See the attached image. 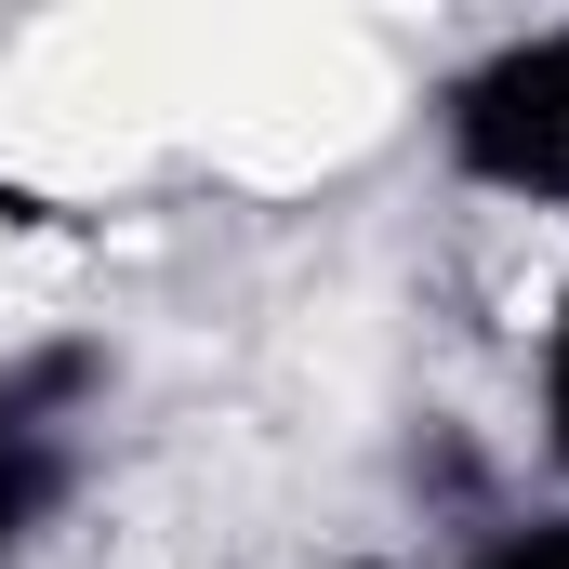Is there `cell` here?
Listing matches in <instances>:
<instances>
[{
    "instance_id": "obj_2",
    "label": "cell",
    "mask_w": 569,
    "mask_h": 569,
    "mask_svg": "<svg viewBox=\"0 0 569 569\" xmlns=\"http://www.w3.org/2000/svg\"><path fill=\"white\" fill-rule=\"evenodd\" d=\"M437 159H450V186H477V199L569 212V13L490 40L477 67L437 80Z\"/></svg>"
},
{
    "instance_id": "obj_1",
    "label": "cell",
    "mask_w": 569,
    "mask_h": 569,
    "mask_svg": "<svg viewBox=\"0 0 569 569\" xmlns=\"http://www.w3.org/2000/svg\"><path fill=\"white\" fill-rule=\"evenodd\" d=\"M107 331H27L0 345V569H27L93 490V425H107Z\"/></svg>"
},
{
    "instance_id": "obj_4",
    "label": "cell",
    "mask_w": 569,
    "mask_h": 569,
    "mask_svg": "<svg viewBox=\"0 0 569 569\" xmlns=\"http://www.w3.org/2000/svg\"><path fill=\"white\" fill-rule=\"evenodd\" d=\"M463 569H569V503H543V517H503V530H477V557Z\"/></svg>"
},
{
    "instance_id": "obj_3",
    "label": "cell",
    "mask_w": 569,
    "mask_h": 569,
    "mask_svg": "<svg viewBox=\"0 0 569 569\" xmlns=\"http://www.w3.org/2000/svg\"><path fill=\"white\" fill-rule=\"evenodd\" d=\"M530 437H543V463L569 477V279L543 305V331H530Z\"/></svg>"
},
{
    "instance_id": "obj_5",
    "label": "cell",
    "mask_w": 569,
    "mask_h": 569,
    "mask_svg": "<svg viewBox=\"0 0 569 569\" xmlns=\"http://www.w3.org/2000/svg\"><path fill=\"white\" fill-rule=\"evenodd\" d=\"M331 569H398V557H331Z\"/></svg>"
}]
</instances>
